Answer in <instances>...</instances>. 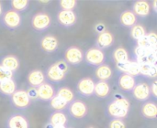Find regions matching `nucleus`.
Returning a JSON list of instances; mask_svg holds the SVG:
<instances>
[{
    "mask_svg": "<svg viewBox=\"0 0 157 128\" xmlns=\"http://www.w3.org/2000/svg\"><path fill=\"white\" fill-rule=\"evenodd\" d=\"M69 66L64 60H58L50 65L45 71V78L52 83H59L63 82L67 74Z\"/></svg>",
    "mask_w": 157,
    "mask_h": 128,
    "instance_id": "1",
    "label": "nucleus"
},
{
    "mask_svg": "<svg viewBox=\"0 0 157 128\" xmlns=\"http://www.w3.org/2000/svg\"><path fill=\"white\" fill-rule=\"evenodd\" d=\"M84 60L88 65L98 68V66L105 63L106 56H105V53L103 50L94 47V48L88 49L85 52Z\"/></svg>",
    "mask_w": 157,
    "mask_h": 128,
    "instance_id": "2",
    "label": "nucleus"
},
{
    "mask_svg": "<svg viewBox=\"0 0 157 128\" xmlns=\"http://www.w3.org/2000/svg\"><path fill=\"white\" fill-rule=\"evenodd\" d=\"M1 21L5 27L14 30V29H17L21 26L22 17L19 13L12 9H9L3 14Z\"/></svg>",
    "mask_w": 157,
    "mask_h": 128,
    "instance_id": "3",
    "label": "nucleus"
},
{
    "mask_svg": "<svg viewBox=\"0 0 157 128\" xmlns=\"http://www.w3.org/2000/svg\"><path fill=\"white\" fill-rule=\"evenodd\" d=\"M10 104L13 107L18 110H26L31 104V101L29 98L25 90H17L10 96Z\"/></svg>",
    "mask_w": 157,
    "mask_h": 128,
    "instance_id": "4",
    "label": "nucleus"
},
{
    "mask_svg": "<svg viewBox=\"0 0 157 128\" xmlns=\"http://www.w3.org/2000/svg\"><path fill=\"white\" fill-rule=\"evenodd\" d=\"M52 18L45 12H39L31 18V27L35 31L43 32L51 26Z\"/></svg>",
    "mask_w": 157,
    "mask_h": 128,
    "instance_id": "5",
    "label": "nucleus"
},
{
    "mask_svg": "<svg viewBox=\"0 0 157 128\" xmlns=\"http://www.w3.org/2000/svg\"><path fill=\"white\" fill-rule=\"evenodd\" d=\"M67 111L71 117L79 120V119H83L84 117H86V115H87L88 108L86 103H84L81 100L75 99L73 102H71L68 104Z\"/></svg>",
    "mask_w": 157,
    "mask_h": 128,
    "instance_id": "6",
    "label": "nucleus"
},
{
    "mask_svg": "<svg viewBox=\"0 0 157 128\" xmlns=\"http://www.w3.org/2000/svg\"><path fill=\"white\" fill-rule=\"evenodd\" d=\"M84 60V53L81 49L75 46H72L66 49L64 52V61L68 65L77 66Z\"/></svg>",
    "mask_w": 157,
    "mask_h": 128,
    "instance_id": "7",
    "label": "nucleus"
},
{
    "mask_svg": "<svg viewBox=\"0 0 157 128\" xmlns=\"http://www.w3.org/2000/svg\"><path fill=\"white\" fill-rule=\"evenodd\" d=\"M6 128H30V124L26 115L20 113H14L7 117Z\"/></svg>",
    "mask_w": 157,
    "mask_h": 128,
    "instance_id": "8",
    "label": "nucleus"
},
{
    "mask_svg": "<svg viewBox=\"0 0 157 128\" xmlns=\"http://www.w3.org/2000/svg\"><path fill=\"white\" fill-rule=\"evenodd\" d=\"M94 88H95V82L89 77H85L80 79L76 84L77 93L84 97H90L94 95Z\"/></svg>",
    "mask_w": 157,
    "mask_h": 128,
    "instance_id": "9",
    "label": "nucleus"
},
{
    "mask_svg": "<svg viewBox=\"0 0 157 128\" xmlns=\"http://www.w3.org/2000/svg\"><path fill=\"white\" fill-rule=\"evenodd\" d=\"M57 21L62 27H70L77 22V15L74 10H60L57 14Z\"/></svg>",
    "mask_w": 157,
    "mask_h": 128,
    "instance_id": "10",
    "label": "nucleus"
},
{
    "mask_svg": "<svg viewBox=\"0 0 157 128\" xmlns=\"http://www.w3.org/2000/svg\"><path fill=\"white\" fill-rule=\"evenodd\" d=\"M133 98L138 102H146L151 97L150 86L147 82H139L136 83L134 88L132 91Z\"/></svg>",
    "mask_w": 157,
    "mask_h": 128,
    "instance_id": "11",
    "label": "nucleus"
},
{
    "mask_svg": "<svg viewBox=\"0 0 157 128\" xmlns=\"http://www.w3.org/2000/svg\"><path fill=\"white\" fill-rule=\"evenodd\" d=\"M38 92V99L41 102H47L49 103L55 95H56V90L53 87L52 84L45 82L41 85H40L37 88Z\"/></svg>",
    "mask_w": 157,
    "mask_h": 128,
    "instance_id": "12",
    "label": "nucleus"
},
{
    "mask_svg": "<svg viewBox=\"0 0 157 128\" xmlns=\"http://www.w3.org/2000/svg\"><path fill=\"white\" fill-rule=\"evenodd\" d=\"M106 114L108 115V116L111 117L112 119H123L128 115L129 111L122 108L117 103L111 100L107 105Z\"/></svg>",
    "mask_w": 157,
    "mask_h": 128,
    "instance_id": "13",
    "label": "nucleus"
},
{
    "mask_svg": "<svg viewBox=\"0 0 157 128\" xmlns=\"http://www.w3.org/2000/svg\"><path fill=\"white\" fill-rule=\"evenodd\" d=\"M40 46L42 51H44L45 53H53L57 50L59 42L54 35L48 34L41 38L40 41Z\"/></svg>",
    "mask_w": 157,
    "mask_h": 128,
    "instance_id": "14",
    "label": "nucleus"
},
{
    "mask_svg": "<svg viewBox=\"0 0 157 128\" xmlns=\"http://www.w3.org/2000/svg\"><path fill=\"white\" fill-rule=\"evenodd\" d=\"M114 43V36L109 31H104L98 35L96 39V48L99 49H106Z\"/></svg>",
    "mask_w": 157,
    "mask_h": 128,
    "instance_id": "15",
    "label": "nucleus"
},
{
    "mask_svg": "<svg viewBox=\"0 0 157 128\" xmlns=\"http://www.w3.org/2000/svg\"><path fill=\"white\" fill-rule=\"evenodd\" d=\"M0 65H2L6 70L10 71L11 72L15 73L16 71H17L19 70L20 62H19V59L17 56L8 54V55H5L4 57L1 58Z\"/></svg>",
    "mask_w": 157,
    "mask_h": 128,
    "instance_id": "16",
    "label": "nucleus"
},
{
    "mask_svg": "<svg viewBox=\"0 0 157 128\" xmlns=\"http://www.w3.org/2000/svg\"><path fill=\"white\" fill-rule=\"evenodd\" d=\"M27 80L30 87L38 88L40 85L45 82L46 78L44 71H42L41 70H32L28 74Z\"/></svg>",
    "mask_w": 157,
    "mask_h": 128,
    "instance_id": "17",
    "label": "nucleus"
},
{
    "mask_svg": "<svg viewBox=\"0 0 157 128\" xmlns=\"http://www.w3.org/2000/svg\"><path fill=\"white\" fill-rule=\"evenodd\" d=\"M132 11L136 16L146 17L151 12V5L145 0H138L133 3Z\"/></svg>",
    "mask_w": 157,
    "mask_h": 128,
    "instance_id": "18",
    "label": "nucleus"
},
{
    "mask_svg": "<svg viewBox=\"0 0 157 128\" xmlns=\"http://www.w3.org/2000/svg\"><path fill=\"white\" fill-rule=\"evenodd\" d=\"M141 114L143 117L149 120H155L157 118V105L153 101H146L141 107Z\"/></svg>",
    "mask_w": 157,
    "mask_h": 128,
    "instance_id": "19",
    "label": "nucleus"
},
{
    "mask_svg": "<svg viewBox=\"0 0 157 128\" xmlns=\"http://www.w3.org/2000/svg\"><path fill=\"white\" fill-rule=\"evenodd\" d=\"M118 85H119L120 89L124 92H132V89L134 88V86L136 85V80L134 77H132L129 74L122 73L119 77Z\"/></svg>",
    "mask_w": 157,
    "mask_h": 128,
    "instance_id": "20",
    "label": "nucleus"
},
{
    "mask_svg": "<svg viewBox=\"0 0 157 128\" xmlns=\"http://www.w3.org/2000/svg\"><path fill=\"white\" fill-rule=\"evenodd\" d=\"M120 23L125 27L132 28L137 24V16L132 10H125L120 16Z\"/></svg>",
    "mask_w": 157,
    "mask_h": 128,
    "instance_id": "21",
    "label": "nucleus"
},
{
    "mask_svg": "<svg viewBox=\"0 0 157 128\" xmlns=\"http://www.w3.org/2000/svg\"><path fill=\"white\" fill-rule=\"evenodd\" d=\"M96 77L98 81L100 82H108L109 80L111 79L113 72H112V69L109 64H102L100 66H98L96 69Z\"/></svg>",
    "mask_w": 157,
    "mask_h": 128,
    "instance_id": "22",
    "label": "nucleus"
},
{
    "mask_svg": "<svg viewBox=\"0 0 157 128\" xmlns=\"http://www.w3.org/2000/svg\"><path fill=\"white\" fill-rule=\"evenodd\" d=\"M68 118L63 112H52L48 119V124L52 126H66Z\"/></svg>",
    "mask_w": 157,
    "mask_h": 128,
    "instance_id": "23",
    "label": "nucleus"
},
{
    "mask_svg": "<svg viewBox=\"0 0 157 128\" xmlns=\"http://www.w3.org/2000/svg\"><path fill=\"white\" fill-rule=\"evenodd\" d=\"M110 93V86L108 82H100L98 81L95 83L94 88V95L98 99H105Z\"/></svg>",
    "mask_w": 157,
    "mask_h": 128,
    "instance_id": "24",
    "label": "nucleus"
},
{
    "mask_svg": "<svg viewBox=\"0 0 157 128\" xmlns=\"http://www.w3.org/2000/svg\"><path fill=\"white\" fill-rule=\"evenodd\" d=\"M17 90V82L14 79H9L0 82V93L4 96L10 97Z\"/></svg>",
    "mask_w": 157,
    "mask_h": 128,
    "instance_id": "25",
    "label": "nucleus"
},
{
    "mask_svg": "<svg viewBox=\"0 0 157 128\" xmlns=\"http://www.w3.org/2000/svg\"><path fill=\"white\" fill-rule=\"evenodd\" d=\"M56 95L58 97H60L61 99H63V101H65L66 103L70 104L71 102H73L75 100V93L74 92L68 88V87H60L57 92H56Z\"/></svg>",
    "mask_w": 157,
    "mask_h": 128,
    "instance_id": "26",
    "label": "nucleus"
},
{
    "mask_svg": "<svg viewBox=\"0 0 157 128\" xmlns=\"http://www.w3.org/2000/svg\"><path fill=\"white\" fill-rule=\"evenodd\" d=\"M68 104H69L68 103H66L65 101H63L57 95H55L49 102V105L53 110V112H63V110L67 108Z\"/></svg>",
    "mask_w": 157,
    "mask_h": 128,
    "instance_id": "27",
    "label": "nucleus"
},
{
    "mask_svg": "<svg viewBox=\"0 0 157 128\" xmlns=\"http://www.w3.org/2000/svg\"><path fill=\"white\" fill-rule=\"evenodd\" d=\"M140 75L151 79H155L157 76L156 65H149V64L140 65Z\"/></svg>",
    "mask_w": 157,
    "mask_h": 128,
    "instance_id": "28",
    "label": "nucleus"
},
{
    "mask_svg": "<svg viewBox=\"0 0 157 128\" xmlns=\"http://www.w3.org/2000/svg\"><path fill=\"white\" fill-rule=\"evenodd\" d=\"M112 57H113V60H115L116 63H121V62H125L127 60H129V54H128V51L122 48V47H120V48H117L114 51H113V54H112Z\"/></svg>",
    "mask_w": 157,
    "mask_h": 128,
    "instance_id": "29",
    "label": "nucleus"
},
{
    "mask_svg": "<svg viewBox=\"0 0 157 128\" xmlns=\"http://www.w3.org/2000/svg\"><path fill=\"white\" fill-rule=\"evenodd\" d=\"M10 7L12 10L19 13V12H23L25 11L29 5V1L28 0H11L9 2Z\"/></svg>",
    "mask_w": 157,
    "mask_h": 128,
    "instance_id": "30",
    "label": "nucleus"
},
{
    "mask_svg": "<svg viewBox=\"0 0 157 128\" xmlns=\"http://www.w3.org/2000/svg\"><path fill=\"white\" fill-rule=\"evenodd\" d=\"M130 34H131V37L134 39V40H138L146 36V30L145 28L142 26V25H138L136 24L135 26H133L132 28H131V31H130Z\"/></svg>",
    "mask_w": 157,
    "mask_h": 128,
    "instance_id": "31",
    "label": "nucleus"
},
{
    "mask_svg": "<svg viewBox=\"0 0 157 128\" xmlns=\"http://www.w3.org/2000/svg\"><path fill=\"white\" fill-rule=\"evenodd\" d=\"M115 103H117L120 106H121L122 108L130 111V108H131V103L130 101L123 95L120 94V93H115L114 96H113V99H112Z\"/></svg>",
    "mask_w": 157,
    "mask_h": 128,
    "instance_id": "32",
    "label": "nucleus"
},
{
    "mask_svg": "<svg viewBox=\"0 0 157 128\" xmlns=\"http://www.w3.org/2000/svg\"><path fill=\"white\" fill-rule=\"evenodd\" d=\"M126 74H129L132 77H136L140 75V64H138L135 60H131L129 61L128 69L126 71Z\"/></svg>",
    "mask_w": 157,
    "mask_h": 128,
    "instance_id": "33",
    "label": "nucleus"
},
{
    "mask_svg": "<svg viewBox=\"0 0 157 128\" xmlns=\"http://www.w3.org/2000/svg\"><path fill=\"white\" fill-rule=\"evenodd\" d=\"M61 10H74L77 5L76 0H61L59 1Z\"/></svg>",
    "mask_w": 157,
    "mask_h": 128,
    "instance_id": "34",
    "label": "nucleus"
},
{
    "mask_svg": "<svg viewBox=\"0 0 157 128\" xmlns=\"http://www.w3.org/2000/svg\"><path fill=\"white\" fill-rule=\"evenodd\" d=\"M156 51L155 49H153L152 48H140V47H136L134 49V53L136 58H144V57H147L149 54H151L152 52Z\"/></svg>",
    "mask_w": 157,
    "mask_h": 128,
    "instance_id": "35",
    "label": "nucleus"
},
{
    "mask_svg": "<svg viewBox=\"0 0 157 128\" xmlns=\"http://www.w3.org/2000/svg\"><path fill=\"white\" fill-rule=\"evenodd\" d=\"M146 38L149 43L150 48H152L153 49H157V35L155 32L154 31H150L149 33H146Z\"/></svg>",
    "mask_w": 157,
    "mask_h": 128,
    "instance_id": "36",
    "label": "nucleus"
},
{
    "mask_svg": "<svg viewBox=\"0 0 157 128\" xmlns=\"http://www.w3.org/2000/svg\"><path fill=\"white\" fill-rule=\"evenodd\" d=\"M14 78V73L0 65V82Z\"/></svg>",
    "mask_w": 157,
    "mask_h": 128,
    "instance_id": "37",
    "label": "nucleus"
},
{
    "mask_svg": "<svg viewBox=\"0 0 157 128\" xmlns=\"http://www.w3.org/2000/svg\"><path fill=\"white\" fill-rule=\"evenodd\" d=\"M108 128H127L123 119H111L109 123Z\"/></svg>",
    "mask_w": 157,
    "mask_h": 128,
    "instance_id": "38",
    "label": "nucleus"
},
{
    "mask_svg": "<svg viewBox=\"0 0 157 128\" xmlns=\"http://www.w3.org/2000/svg\"><path fill=\"white\" fill-rule=\"evenodd\" d=\"M25 91H26V93H27L29 98L30 99L31 103H32V102H36V101L39 100V99H38L37 88H35V87H30V86H29V87L27 90H25Z\"/></svg>",
    "mask_w": 157,
    "mask_h": 128,
    "instance_id": "39",
    "label": "nucleus"
},
{
    "mask_svg": "<svg viewBox=\"0 0 157 128\" xmlns=\"http://www.w3.org/2000/svg\"><path fill=\"white\" fill-rule=\"evenodd\" d=\"M137 46L140 47V48H150L146 36L137 40Z\"/></svg>",
    "mask_w": 157,
    "mask_h": 128,
    "instance_id": "40",
    "label": "nucleus"
},
{
    "mask_svg": "<svg viewBox=\"0 0 157 128\" xmlns=\"http://www.w3.org/2000/svg\"><path fill=\"white\" fill-rule=\"evenodd\" d=\"M150 93L151 95H153V97L155 99H157V82L156 81H154L150 86Z\"/></svg>",
    "mask_w": 157,
    "mask_h": 128,
    "instance_id": "41",
    "label": "nucleus"
},
{
    "mask_svg": "<svg viewBox=\"0 0 157 128\" xmlns=\"http://www.w3.org/2000/svg\"><path fill=\"white\" fill-rule=\"evenodd\" d=\"M95 30L98 32V34H100V33L106 31V26H105L104 24H102V23H98V24L96 25Z\"/></svg>",
    "mask_w": 157,
    "mask_h": 128,
    "instance_id": "42",
    "label": "nucleus"
},
{
    "mask_svg": "<svg viewBox=\"0 0 157 128\" xmlns=\"http://www.w3.org/2000/svg\"><path fill=\"white\" fill-rule=\"evenodd\" d=\"M44 128H67L66 126H52L49 124H46V126H44Z\"/></svg>",
    "mask_w": 157,
    "mask_h": 128,
    "instance_id": "43",
    "label": "nucleus"
},
{
    "mask_svg": "<svg viewBox=\"0 0 157 128\" xmlns=\"http://www.w3.org/2000/svg\"><path fill=\"white\" fill-rule=\"evenodd\" d=\"M153 8H154V12H155V13H156L157 12V1L156 0L153 1Z\"/></svg>",
    "mask_w": 157,
    "mask_h": 128,
    "instance_id": "44",
    "label": "nucleus"
},
{
    "mask_svg": "<svg viewBox=\"0 0 157 128\" xmlns=\"http://www.w3.org/2000/svg\"><path fill=\"white\" fill-rule=\"evenodd\" d=\"M3 15V6H2V4L0 2V16Z\"/></svg>",
    "mask_w": 157,
    "mask_h": 128,
    "instance_id": "45",
    "label": "nucleus"
},
{
    "mask_svg": "<svg viewBox=\"0 0 157 128\" xmlns=\"http://www.w3.org/2000/svg\"><path fill=\"white\" fill-rule=\"evenodd\" d=\"M50 1H40V3H49Z\"/></svg>",
    "mask_w": 157,
    "mask_h": 128,
    "instance_id": "46",
    "label": "nucleus"
},
{
    "mask_svg": "<svg viewBox=\"0 0 157 128\" xmlns=\"http://www.w3.org/2000/svg\"><path fill=\"white\" fill-rule=\"evenodd\" d=\"M86 128H96L95 126H88V127H86Z\"/></svg>",
    "mask_w": 157,
    "mask_h": 128,
    "instance_id": "47",
    "label": "nucleus"
},
{
    "mask_svg": "<svg viewBox=\"0 0 157 128\" xmlns=\"http://www.w3.org/2000/svg\"><path fill=\"white\" fill-rule=\"evenodd\" d=\"M69 128H72V127H69Z\"/></svg>",
    "mask_w": 157,
    "mask_h": 128,
    "instance_id": "48",
    "label": "nucleus"
}]
</instances>
